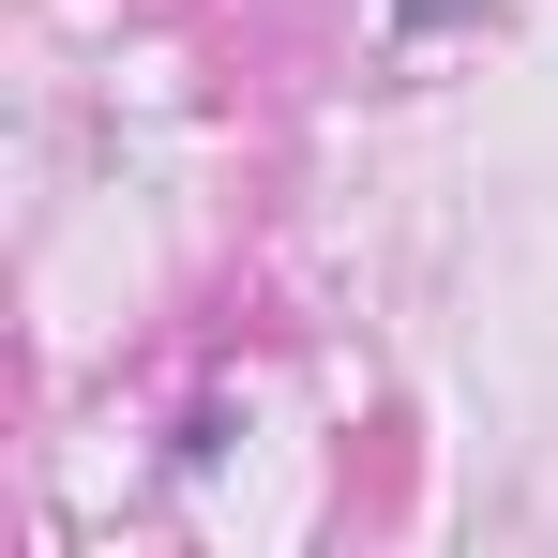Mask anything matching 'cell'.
Masks as SVG:
<instances>
[{"mask_svg": "<svg viewBox=\"0 0 558 558\" xmlns=\"http://www.w3.org/2000/svg\"><path fill=\"white\" fill-rule=\"evenodd\" d=\"M392 15H408V31H438V15H468V0H392Z\"/></svg>", "mask_w": 558, "mask_h": 558, "instance_id": "cell-1", "label": "cell"}]
</instances>
